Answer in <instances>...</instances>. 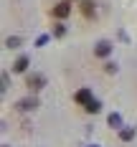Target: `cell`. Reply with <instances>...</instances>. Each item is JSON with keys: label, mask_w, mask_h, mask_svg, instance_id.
Returning <instances> with one entry per match:
<instances>
[{"label": "cell", "mask_w": 137, "mask_h": 147, "mask_svg": "<svg viewBox=\"0 0 137 147\" xmlns=\"http://www.w3.org/2000/svg\"><path fill=\"white\" fill-rule=\"evenodd\" d=\"M20 112H30V109H36L38 107V99H33V96H28V99H20V102L15 104Z\"/></svg>", "instance_id": "8992f818"}, {"label": "cell", "mask_w": 137, "mask_h": 147, "mask_svg": "<svg viewBox=\"0 0 137 147\" xmlns=\"http://www.w3.org/2000/svg\"><path fill=\"white\" fill-rule=\"evenodd\" d=\"M20 43H23V41H20L18 36H10V38H5V46H8V48H18Z\"/></svg>", "instance_id": "7c38bea8"}, {"label": "cell", "mask_w": 137, "mask_h": 147, "mask_svg": "<svg viewBox=\"0 0 137 147\" xmlns=\"http://www.w3.org/2000/svg\"><path fill=\"white\" fill-rule=\"evenodd\" d=\"M3 147H8V145H3Z\"/></svg>", "instance_id": "2e32d148"}, {"label": "cell", "mask_w": 137, "mask_h": 147, "mask_svg": "<svg viewBox=\"0 0 137 147\" xmlns=\"http://www.w3.org/2000/svg\"><path fill=\"white\" fill-rule=\"evenodd\" d=\"M89 147H97V145H89Z\"/></svg>", "instance_id": "9a60e30c"}, {"label": "cell", "mask_w": 137, "mask_h": 147, "mask_svg": "<svg viewBox=\"0 0 137 147\" xmlns=\"http://www.w3.org/2000/svg\"><path fill=\"white\" fill-rule=\"evenodd\" d=\"M109 127H114V129H122V117L117 112H112L109 114Z\"/></svg>", "instance_id": "9c48e42d"}, {"label": "cell", "mask_w": 137, "mask_h": 147, "mask_svg": "<svg viewBox=\"0 0 137 147\" xmlns=\"http://www.w3.org/2000/svg\"><path fill=\"white\" fill-rule=\"evenodd\" d=\"M109 53H112V43L109 41H99V43L94 46V56L97 59H107Z\"/></svg>", "instance_id": "277c9868"}, {"label": "cell", "mask_w": 137, "mask_h": 147, "mask_svg": "<svg viewBox=\"0 0 137 147\" xmlns=\"http://www.w3.org/2000/svg\"><path fill=\"white\" fill-rule=\"evenodd\" d=\"M51 15H53L56 20H63V18L71 15V5H69V3H56V5L51 8Z\"/></svg>", "instance_id": "7a4b0ae2"}, {"label": "cell", "mask_w": 137, "mask_h": 147, "mask_svg": "<svg viewBox=\"0 0 137 147\" xmlns=\"http://www.w3.org/2000/svg\"><path fill=\"white\" fill-rule=\"evenodd\" d=\"M135 134H137L135 127H122L119 129V140L122 142H130V140H135Z\"/></svg>", "instance_id": "52a82bcc"}, {"label": "cell", "mask_w": 137, "mask_h": 147, "mask_svg": "<svg viewBox=\"0 0 137 147\" xmlns=\"http://www.w3.org/2000/svg\"><path fill=\"white\" fill-rule=\"evenodd\" d=\"M26 86L30 89V91H38V89H43L46 86V76L43 74H38V71H33L26 76Z\"/></svg>", "instance_id": "6da1fadb"}, {"label": "cell", "mask_w": 137, "mask_h": 147, "mask_svg": "<svg viewBox=\"0 0 137 147\" xmlns=\"http://www.w3.org/2000/svg\"><path fill=\"white\" fill-rule=\"evenodd\" d=\"M104 71H107V74H117V63L107 61V63H104Z\"/></svg>", "instance_id": "4fadbf2b"}, {"label": "cell", "mask_w": 137, "mask_h": 147, "mask_svg": "<svg viewBox=\"0 0 137 147\" xmlns=\"http://www.w3.org/2000/svg\"><path fill=\"white\" fill-rule=\"evenodd\" d=\"M46 41H48V36H38V41H36V46H46Z\"/></svg>", "instance_id": "5bb4252c"}, {"label": "cell", "mask_w": 137, "mask_h": 147, "mask_svg": "<svg viewBox=\"0 0 137 147\" xmlns=\"http://www.w3.org/2000/svg\"><path fill=\"white\" fill-rule=\"evenodd\" d=\"M74 102L81 104V107H86L89 102H94V94H91V89H79V91H74Z\"/></svg>", "instance_id": "3957f363"}, {"label": "cell", "mask_w": 137, "mask_h": 147, "mask_svg": "<svg viewBox=\"0 0 137 147\" xmlns=\"http://www.w3.org/2000/svg\"><path fill=\"white\" fill-rule=\"evenodd\" d=\"M94 0H81V13L86 15V18H94Z\"/></svg>", "instance_id": "ba28073f"}, {"label": "cell", "mask_w": 137, "mask_h": 147, "mask_svg": "<svg viewBox=\"0 0 137 147\" xmlns=\"http://www.w3.org/2000/svg\"><path fill=\"white\" fill-rule=\"evenodd\" d=\"M53 36H56V38H63V36H66V26H63V23H56V26H53Z\"/></svg>", "instance_id": "8fae6325"}, {"label": "cell", "mask_w": 137, "mask_h": 147, "mask_svg": "<svg viewBox=\"0 0 137 147\" xmlns=\"http://www.w3.org/2000/svg\"><path fill=\"white\" fill-rule=\"evenodd\" d=\"M84 109H86L89 114H97V112H102V104H99V102H97V99H94V102H89V104H86V107H84Z\"/></svg>", "instance_id": "30bf717a"}, {"label": "cell", "mask_w": 137, "mask_h": 147, "mask_svg": "<svg viewBox=\"0 0 137 147\" xmlns=\"http://www.w3.org/2000/svg\"><path fill=\"white\" fill-rule=\"evenodd\" d=\"M28 56H18V59H15V63H13V74H26L28 71Z\"/></svg>", "instance_id": "5b68a950"}]
</instances>
